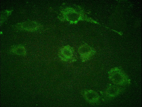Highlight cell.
<instances>
[{
	"label": "cell",
	"instance_id": "52a82bcc",
	"mask_svg": "<svg viewBox=\"0 0 142 107\" xmlns=\"http://www.w3.org/2000/svg\"><path fill=\"white\" fill-rule=\"evenodd\" d=\"M11 50L12 52L18 54L24 55L26 54L24 48L22 46L14 47L12 48Z\"/></svg>",
	"mask_w": 142,
	"mask_h": 107
},
{
	"label": "cell",
	"instance_id": "5b68a950",
	"mask_svg": "<svg viewBox=\"0 0 142 107\" xmlns=\"http://www.w3.org/2000/svg\"><path fill=\"white\" fill-rule=\"evenodd\" d=\"M72 48L69 45L64 46L61 48L59 52V56L64 61H67L70 59L73 55Z\"/></svg>",
	"mask_w": 142,
	"mask_h": 107
},
{
	"label": "cell",
	"instance_id": "6da1fadb",
	"mask_svg": "<svg viewBox=\"0 0 142 107\" xmlns=\"http://www.w3.org/2000/svg\"><path fill=\"white\" fill-rule=\"evenodd\" d=\"M109 79L115 84L120 86L129 85L131 80L122 69L115 67L110 69L108 72Z\"/></svg>",
	"mask_w": 142,
	"mask_h": 107
},
{
	"label": "cell",
	"instance_id": "8992f818",
	"mask_svg": "<svg viewBox=\"0 0 142 107\" xmlns=\"http://www.w3.org/2000/svg\"><path fill=\"white\" fill-rule=\"evenodd\" d=\"M37 23L33 22H28L20 23L18 24V27L21 29H23L29 31H33L37 29L39 27Z\"/></svg>",
	"mask_w": 142,
	"mask_h": 107
},
{
	"label": "cell",
	"instance_id": "277c9868",
	"mask_svg": "<svg viewBox=\"0 0 142 107\" xmlns=\"http://www.w3.org/2000/svg\"><path fill=\"white\" fill-rule=\"evenodd\" d=\"M84 96L86 100L91 103H95L98 102L100 99L98 94L96 91L92 90L85 91Z\"/></svg>",
	"mask_w": 142,
	"mask_h": 107
},
{
	"label": "cell",
	"instance_id": "7a4b0ae2",
	"mask_svg": "<svg viewBox=\"0 0 142 107\" xmlns=\"http://www.w3.org/2000/svg\"><path fill=\"white\" fill-rule=\"evenodd\" d=\"M78 52L83 62L90 59L95 54V51L87 44L82 45L79 48Z\"/></svg>",
	"mask_w": 142,
	"mask_h": 107
},
{
	"label": "cell",
	"instance_id": "3957f363",
	"mask_svg": "<svg viewBox=\"0 0 142 107\" xmlns=\"http://www.w3.org/2000/svg\"><path fill=\"white\" fill-rule=\"evenodd\" d=\"M124 90V89L120 86L111 84L107 87L105 93L109 97H114L121 93Z\"/></svg>",
	"mask_w": 142,
	"mask_h": 107
}]
</instances>
